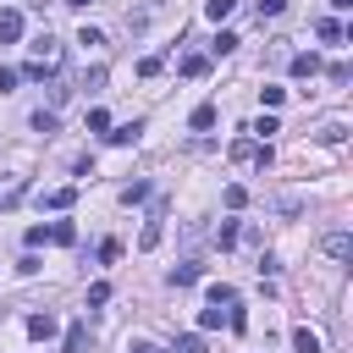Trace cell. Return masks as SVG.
<instances>
[{
  "mask_svg": "<svg viewBox=\"0 0 353 353\" xmlns=\"http://www.w3.org/2000/svg\"><path fill=\"white\" fill-rule=\"evenodd\" d=\"M50 72H61V44H55L50 33H39V39L28 44V66H22V77H50Z\"/></svg>",
  "mask_w": 353,
  "mask_h": 353,
  "instance_id": "obj_1",
  "label": "cell"
},
{
  "mask_svg": "<svg viewBox=\"0 0 353 353\" xmlns=\"http://www.w3.org/2000/svg\"><path fill=\"white\" fill-rule=\"evenodd\" d=\"M232 160L237 165H270V143H259V138H232Z\"/></svg>",
  "mask_w": 353,
  "mask_h": 353,
  "instance_id": "obj_2",
  "label": "cell"
},
{
  "mask_svg": "<svg viewBox=\"0 0 353 353\" xmlns=\"http://www.w3.org/2000/svg\"><path fill=\"white\" fill-rule=\"evenodd\" d=\"M39 204L44 210H72L77 204V188H50V193H39Z\"/></svg>",
  "mask_w": 353,
  "mask_h": 353,
  "instance_id": "obj_3",
  "label": "cell"
},
{
  "mask_svg": "<svg viewBox=\"0 0 353 353\" xmlns=\"http://www.w3.org/2000/svg\"><path fill=\"white\" fill-rule=\"evenodd\" d=\"M0 39H6V44L22 39V11H0Z\"/></svg>",
  "mask_w": 353,
  "mask_h": 353,
  "instance_id": "obj_4",
  "label": "cell"
},
{
  "mask_svg": "<svg viewBox=\"0 0 353 353\" xmlns=\"http://www.w3.org/2000/svg\"><path fill=\"white\" fill-rule=\"evenodd\" d=\"M28 336H33V342H50V336H55V320H50V314H28Z\"/></svg>",
  "mask_w": 353,
  "mask_h": 353,
  "instance_id": "obj_5",
  "label": "cell"
},
{
  "mask_svg": "<svg viewBox=\"0 0 353 353\" xmlns=\"http://www.w3.org/2000/svg\"><path fill=\"white\" fill-rule=\"evenodd\" d=\"M314 72H320V55H314V50L292 55V77H314Z\"/></svg>",
  "mask_w": 353,
  "mask_h": 353,
  "instance_id": "obj_6",
  "label": "cell"
},
{
  "mask_svg": "<svg viewBox=\"0 0 353 353\" xmlns=\"http://www.w3.org/2000/svg\"><path fill=\"white\" fill-rule=\"evenodd\" d=\"M138 132H143V121H121V127H110L105 138H110V143H138Z\"/></svg>",
  "mask_w": 353,
  "mask_h": 353,
  "instance_id": "obj_7",
  "label": "cell"
},
{
  "mask_svg": "<svg viewBox=\"0 0 353 353\" xmlns=\"http://www.w3.org/2000/svg\"><path fill=\"white\" fill-rule=\"evenodd\" d=\"M325 254H331V259H347V254H353V237H347V232H331V237H325Z\"/></svg>",
  "mask_w": 353,
  "mask_h": 353,
  "instance_id": "obj_8",
  "label": "cell"
},
{
  "mask_svg": "<svg viewBox=\"0 0 353 353\" xmlns=\"http://www.w3.org/2000/svg\"><path fill=\"white\" fill-rule=\"evenodd\" d=\"M154 243H160V210H154V215L143 221V232H138V248H154Z\"/></svg>",
  "mask_w": 353,
  "mask_h": 353,
  "instance_id": "obj_9",
  "label": "cell"
},
{
  "mask_svg": "<svg viewBox=\"0 0 353 353\" xmlns=\"http://www.w3.org/2000/svg\"><path fill=\"white\" fill-rule=\"evenodd\" d=\"M193 281H199V265H193V259H182V265L171 270V287H193Z\"/></svg>",
  "mask_w": 353,
  "mask_h": 353,
  "instance_id": "obj_10",
  "label": "cell"
},
{
  "mask_svg": "<svg viewBox=\"0 0 353 353\" xmlns=\"http://www.w3.org/2000/svg\"><path fill=\"white\" fill-rule=\"evenodd\" d=\"M226 309H232V303H226ZM226 309H221V303H210V309L199 314V331H215V325H226Z\"/></svg>",
  "mask_w": 353,
  "mask_h": 353,
  "instance_id": "obj_11",
  "label": "cell"
},
{
  "mask_svg": "<svg viewBox=\"0 0 353 353\" xmlns=\"http://www.w3.org/2000/svg\"><path fill=\"white\" fill-rule=\"evenodd\" d=\"M292 347H298V353H320V336H314L309 325H298V331H292Z\"/></svg>",
  "mask_w": 353,
  "mask_h": 353,
  "instance_id": "obj_12",
  "label": "cell"
},
{
  "mask_svg": "<svg viewBox=\"0 0 353 353\" xmlns=\"http://www.w3.org/2000/svg\"><path fill=\"white\" fill-rule=\"evenodd\" d=\"M232 11H237V0H204V17H210V22H226Z\"/></svg>",
  "mask_w": 353,
  "mask_h": 353,
  "instance_id": "obj_13",
  "label": "cell"
},
{
  "mask_svg": "<svg viewBox=\"0 0 353 353\" xmlns=\"http://www.w3.org/2000/svg\"><path fill=\"white\" fill-rule=\"evenodd\" d=\"M314 33H320V39H325V44H336V39H342V33H347V28H342V22H336V17H325V22H314Z\"/></svg>",
  "mask_w": 353,
  "mask_h": 353,
  "instance_id": "obj_14",
  "label": "cell"
},
{
  "mask_svg": "<svg viewBox=\"0 0 353 353\" xmlns=\"http://www.w3.org/2000/svg\"><path fill=\"white\" fill-rule=\"evenodd\" d=\"M248 132H254V138H259V143H265V138H270V132H281V121H276V116H259V121H254V127H248Z\"/></svg>",
  "mask_w": 353,
  "mask_h": 353,
  "instance_id": "obj_15",
  "label": "cell"
},
{
  "mask_svg": "<svg viewBox=\"0 0 353 353\" xmlns=\"http://www.w3.org/2000/svg\"><path fill=\"white\" fill-rule=\"evenodd\" d=\"M50 243H77V226H72V221H55V226H50Z\"/></svg>",
  "mask_w": 353,
  "mask_h": 353,
  "instance_id": "obj_16",
  "label": "cell"
},
{
  "mask_svg": "<svg viewBox=\"0 0 353 353\" xmlns=\"http://www.w3.org/2000/svg\"><path fill=\"white\" fill-rule=\"evenodd\" d=\"M210 303H221V309H226V303H237V292H232L226 281H210Z\"/></svg>",
  "mask_w": 353,
  "mask_h": 353,
  "instance_id": "obj_17",
  "label": "cell"
},
{
  "mask_svg": "<svg viewBox=\"0 0 353 353\" xmlns=\"http://www.w3.org/2000/svg\"><path fill=\"white\" fill-rule=\"evenodd\" d=\"M77 44H83V50H99L105 33H99V28H77Z\"/></svg>",
  "mask_w": 353,
  "mask_h": 353,
  "instance_id": "obj_18",
  "label": "cell"
},
{
  "mask_svg": "<svg viewBox=\"0 0 353 353\" xmlns=\"http://www.w3.org/2000/svg\"><path fill=\"white\" fill-rule=\"evenodd\" d=\"M188 121H193V127H199V132H204V127H215V105H199V110H193V116H188Z\"/></svg>",
  "mask_w": 353,
  "mask_h": 353,
  "instance_id": "obj_19",
  "label": "cell"
},
{
  "mask_svg": "<svg viewBox=\"0 0 353 353\" xmlns=\"http://www.w3.org/2000/svg\"><path fill=\"white\" fill-rule=\"evenodd\" d=\"M215 243L232 248V243H237V221H221V226H215Z\"/></svg>",
  "mask_w": 353,
  "mask_h": 353,
  "instance_id": "obj_20",
  "label": "cell"
},
{
  "mask_svg": "<svg viewBox=\"0 0 353 353\" xmlns=\"http://www.w3.org/2000/svg\"><path fill=\"white\" fill-rule=\"evenodd\" d=\"M105 303H110V287L94 281V287H88V309H105Z\"/></svg>",
  "mask_w": 353,
  "mask_h": 353,
  "instance_id": "obj_21",
  "label": "cell"
},
{
  "mask_svg": "<svg viewBox=\"0 0 353 353\" xmlns=\"http://www.w3.org/2000/svg\"><path fill=\"white\" fill-rule=\"evenodd\" d=\"M160 66H165L160 55H143V61H138V77H160Z\"/></svg>",
  "mask_w": 353,
  "mask_h": 353,
  "instance_id": "obj_22",
  "label": "cell"
},
{
  "mask_svg": "<svg viewBox=\"0 0 353 353\" xmlns=\"http://www.w3.org/2000/svg\"><path fill=\"white\" fill-rule=\"evenodd\" d=\"M204 66H210L204 55H188V61H182V77H204Z\"/></svg>",
  "mask_w": 353,
  "mask_h": 353,
  "instance_id": "obj_23",
  "label": "cell"
},
{
  "mask_svg": "<svg viewBox=\"0 0 353 353\" xmlns=\"http://www.w3.org/2000/svg\"><path fill=\"white\" fill-rule=\"evenodd\" d=\"M83 342H88V331H83V325H72V331H66V353H83Z\"/></svg>",
  "mask_w": 353,
  "mask_h": 353,
  "instance_id": "obj_24",
  "label": "cell"
},
{
  "mask_svg": "<svg viewBox=\"0 0 353 353\" xmlns=\"http://www.w3.org/2000/svg\"><path fill=\"white\" fill-rule=\"evenodd\" d=\"M88 132H110V116L105 110H88Z\"/></svg>",
  "mask_w": 353,
  "mask_h": 353,
  "instance_id": "obj_25",
  "label": "cell"
},
{
  "mask_svg": "<svg viewBox=\"0 0 353 353\" xmlns=\"http://www.w3.org/2000/svg\"><path fill=\"white\" fill-rule=\"evenodd\" d=\"M121 199H127V204H138V199H149V182H132V188H121Z\"/></svg>",
  "mask_w": 353,
  "mask_h": 353,
  "instance_id": "obj_26",
  "label": "cell"
},
{
  "mask_svg": "<svg viewBox=\"0 0 353 353\" xmlns=\"http://www.w3.org/2000/svg\"><path fill=\"white\" fill-rule=\"evenodd\" d=\"M243 204H248V193H243V188L232 182V188H226V210H243Z\"/></svg>",
  "mask_w": 353,
  "mask_h": 353,
  "instance_id": "obj_27",
  "label": "cell"
},
{
  "mask_svg": "<svg viewBox=\"0 0 353 353\" xmlns=\"http://www.w3.org/2000/svg\"><path fill=\"white\" fill-rule=\"evenodd\" d=\"M176 353H204V336H199V331H193V336H182V342H176Z\"/></svg>",
  "mask_w": 353,
  "mask_h": 353,
  "instance_id": "obj_28",
  "label": "cell"
},
{
  "mask_svg": "<svg viewBox=\"0 0 353 353\" xmlns=\"http://www.w3.org/2000/svg\"><path fill=\"white\" fill-rule=\"evenodd\" d=\"M17 77H22V72H11V66H0V94H11V88H17Z\"/></svg>",
  "mask_w": 353,
  "mask_h": 353,
  "instance_id": "obj_29",
  "label": "cell"
},
{
  "mask_svg": "<svg viewBox=\"0 0 353 353\" xmlns=\"http://www.w3.org/2000/svg\"><path fill=\"white\" fill-rule=\"evenodd\" d=\"M127 353H165V347H154V342H132Z\"/></svg>",
  "mask_w": 353,
  "mask_h": 353,
  "instance_id": "obj_30",
  "label": "cell"
},
{
  "mask_svg": "<svg viewBox=\"0 0 353 353\" xmlns=\"http://www.w3.org/2000/svg\"><path fill=\"white\" fill-rule=\"evenodd\" d=\"M331 6H336V11H347V6H353V0H331Z\"/></svg>",
  "mask_w": 353,
  "mask_h": 353,
  "instance_id": "obj_31",
  "label": "cell"
},
{
  "mask_svg": "<svg viewBox=\"0 0 353 353\" xmlns=\"http://www.w3.org/2000/svg\"><path fill=\"white\" fill-rule=\"evenodd\" d=\"M66 6H94V0H66Z\"/></svg>",
  "mask_w": 353,
  "mask_h": 353,
  "instance_id": "obj_32",
  "label": "cell"
}]
</instances>
